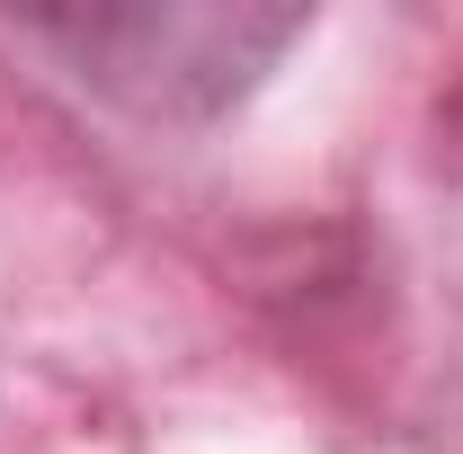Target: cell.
I'll use <instances>...</instances> for the list:
<instances>
[{
  "mask_svg": "<svg viewBox=\"0 0 463 454\" xmlns=\"http://www.w3.org/2000/svg\"><path fill=\"white\" fill-rule=\"evenodd\" d=\"M36 45H54L99 99L134 116H223L259 71L312 27L303 9H223V0H125V9H27Z\"/></svg>",
  "mask_w": 463,
  "mask_h": 454,
  "instance_id": "1",
  "label": "cell"
}]
</instances>
